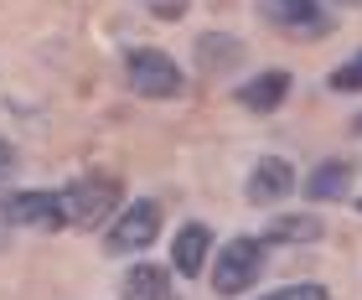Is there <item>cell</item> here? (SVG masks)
<instances>
[{
  "instance_id": "13",
  "label": "cell",
  "mask_w": 362,
  "mask_h": 300,
  "mask_svg": "<svg viewBox=\"0 0 362 300\" xmlns=\"http://www.w3.org/2000/svg\"><path fill=\"white\" fill-rule=\"evenodd\" d=\"M197 52H202V68H233L243 47H238L233 37H212V31H207V37L197 42Z\"/></svg>"
},
{
  "instance_id": "2",
  "label": "cell",
  "mask_w": 362,
  "mask_h": 300,
  "mask_svg": "<svg viewBox=\"0 0 362 300\" xmlns=\"http://www.w3.org/2000/svg\"><path fill=\"white\" fill-rule=\"evenodd\" d=\"M124 78H129V88H135L140 98H176L181 88H187L176 57L160 52V47H135L129 62H124Z\"/></svg>"
},
{
  "instance_id": "17",
  "label": "cell",
  "mask_w": 362,
  "mask_h": 300,
  "mask_svg": "<svg viewBox=\"0 0 362 300\" xmlns=\"http://www.w3.org/2000/svg\"><path fill=\"white\" fill-rule=\"evenodd\" d=\"M326 6H347L352 11V6H362V0H326Z\"/></svg>"
},
{
  "instance_id": "16",
  "label": "cell",
  "mask_w": 362,
  "mask_h": 300,
  "mask_svg": "<svg viewBox=\"0 0 362 300\" xmlns=\"http://www.w3.org/2000/svg\"><path fill=\"white\" fill-rule=\"evenodd\" d=\"M11 171H16V150H11L6 140H0V181H6Z\"/></svg>"
},
{
  "instance_id": "9",
  "label": "cell",
  "mask_w": 362,
  "mask_h": 300,
  "mask_svg": "<svg viewBox=\"0 0 362 300\" xmlns=\"http://www.w3.org/2000/svg\"><path fill=\"white\" fill-rule=\"evenodd\" d=\"M285 98H290V73H259L238 88V104L249 114H274Z\"/></svg>"
},
{
  "instance_id": "14",
  "label": "cell",
  "mask_w": 362,
  "mask_h": 300,
  "mask_svg": "<svg viewBox=\"0 0 362 300\" xmlns=\"http://www.w3.org/2000/svg\"><path fill=\"white\" fill-rule=\"evenodd\" d=\"M326 83H332V93H362V52H357L352 62H341Z\"/></svg>"
},
{
  "instance_id": "4",
  "label": "cell",
  "mask_w": 362,
  "mask_h": 300,
  "mask_svg": "<svg viewBox=\"0 0 362 300\" xmlns=\"http://www.w3.org/2000/svg\"><path fill=\"white\" fill-rule=\"evenodd\" d=\"M160 233V207L151 202V197H140V202H129L119 218L109 223V254H145V248L156 243Z\"/></svg>"
},
{
  "instance_id": "6",
  "label": "cell",
  "mask_w": 362,
  "mask_h": 300,
  "mask_svg": "<svg viewBox=\"0 0 362 300\" xmlns=\"http://www.w3.org/2000/svg\"><path fill=\"white\" fill-rule=\"evenodd\" d=\"M62 207H68V228H93L119 207V181H73L62 192Z\"/></svg>"
},
{
  "instance_id": "11",
  "label": "cell",
  "mask_w": 362,
  "mask_h": 300,
  "mask_svg": "<svg viewBox=\"0 0 362 300\" xmlns=\"http://www.w3.org/2000/svg\"><path fill=\"white\" fill-rule=\"evenodd\" d=\"M352 181V166L347 161H321L316 171L305 176V197H316V202H337L341 192H347Z\"/></svg>"
},
{
  "instance_id": "15",
  "label": "cell",
  "mask_w": 362,
  "mask_h": 300,
  "mask_svg": "<svg viewBox=\"0 0 362 300\" xmlns=\"http://www.w3.org/2000/svg\"><path fill=\"white\" fill-rule=\"evenodd\" d=\"M264 300H332L326 285H285V290H269Z\"/></svg>"
},
{
  "instance_id": "1",
  "label": "cell",
  "mask_w": 362,
  "mask_h": 300,
  "mask_svg": "<svg viewBox=\"0 0 362 300\" xmlns=\"http://www.w3.org/2000/svg\"><path fill=\"white\" fill-rule=\"evenodd\" d=\"M264 238H233L218 248V264H212V290L218 295H243L259 285V275H264Z\"/></svg>"
},
{
  "instance_id": "8",
  "label": "cell",
  "mask_w": 362,
  "mask_h": 300,
  "mask_svg": "<svg viewBox=\"0 0 362 300\" xmlns=\"http://www.w3.org/2000/svg\"><path fill=\"white\" fill-rule=\"evenodd\" d=\"M207 248H212V228L207 223H187L176 233V243H171V264H176V275H187L197 279L207 270Z\"/></svg>"
},
{
  "instance_id": "7",
  "label": "cell",
  "mask_w": 362,
  "mask_h": 300,
  "mask_svg": "<svg viewBox=\"0 0 362 300\" xmlns=\"http://www.w3.org/2000/svg\"><path fill=\"white\" fill-rule=\"evenodd\" d=\"M290 192H295V166H290V161H279V156L254 161L249 187H243V197H249V202L269 207V202H279V197H290Z\"/></svg>"
},
{
  "instance_id": "3",
  "label": "cell",
  "mask_w": 362,
  "mask_h": 300,
  "mask_svg": "<svg viewBox=\"0 0 362 300\" xmlns=\"http://www.w3.org/2000/svg\"><path fill=\"white\" fill-rule=\"evenodd\" d=\"M259 16H264L274 31L300 37V42H316L337 26V16H332L326 0H259Z\"/></svg>"
},
{
  "instance_id": "10",
  "label": "cell",
  "mask_w": 362,
  "mask_h": 300,
  "mask_svg": "<svg viewBox=\"0 0 362 300\" xmlns=\"http://www.w3.org/2000/svg\"><path fill=\"white\" fill-rule=\"evenodd\" d=\"M119 300H171V270L166 264H135L119 285Z\"/></svg>"
},
{
  "instance_id": "12",
  "label": "cell",
  "mask_w": 362,
  "mask_h": 300,
  "mask_svg": "<svg viewBox=\"0 0 362 300\" xmlns=\"http://www.w3.org/2000/svg\"><path fill=\"white\" fill-rule=\"evenodd\" d=\"M321 238V223L316 218H274V228H269V243H316Z\"/></svg>"
},
{
  "instance_id": "5",
  "label": "cell",
  "mask_w": 362,
  "mask_h": 300,
  "mask_svg": "<svg viewBox=\"0 0 362 300\" xmlns=\"http://www.w3.org/2000/svg\"><path fill=\"white\" fill-rule=\"evenodd\" d=\"M0 223L16 228H68L62 192H6L0 197Z\"/></svg>"
}]
</instances>
